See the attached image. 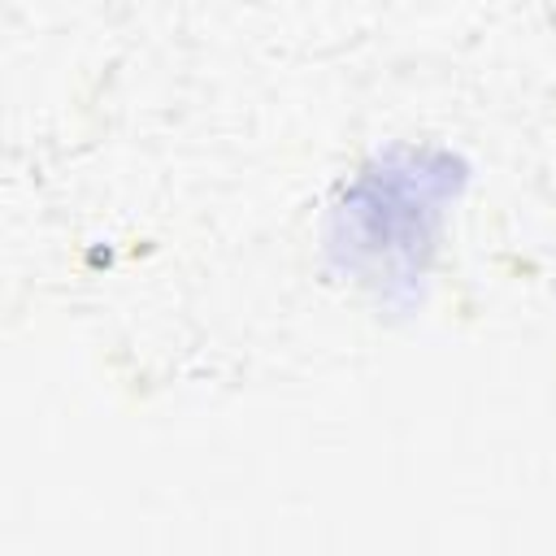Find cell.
I'll use <instances>...</instances> for the list:
<instances>
[{
	"instance_id": "6da1fadb",
	"label": "cell",
	"mask_w": 556,
	"mask_h": 556,
	"mask_svg": "<svg viewBox=\"0 0 556 556\" xmlns=\"http://www.w3.org/2000/svg\"><path fill=\"white\" fill-rule=\"evenodd\" d=\"M469 169L439 143H391L334 191L321 252L339 282L378 308H413L434 274Z\"/></svg>"
}]
</instances>
